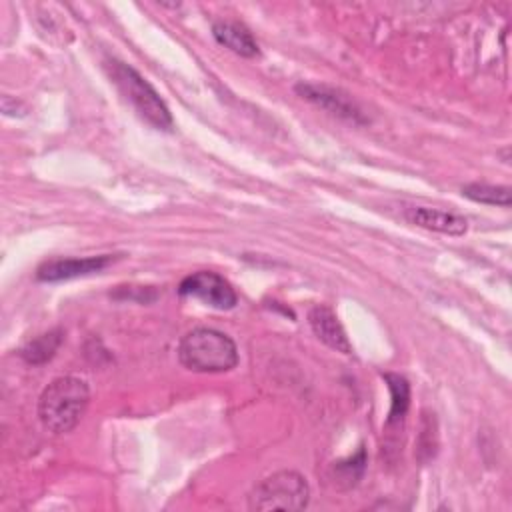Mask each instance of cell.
Wrapping results in <instances>:
<instances>
[{"label":"cell","mask_w":512,"mask_h":512,"mask_svg":"<svg viewBox=\"0 0 512 512\" xmlns=\"http://www.w3.org/2000/svg\"><path fill=\"white\" fill-rule=\"evenodd\" d=\"M90 402V388L78 376L54 378L38 398V418L52 434H66L78 426Z\"/></svg>","instance_id":"obj_1"},{"label":"cell","mask_w":512,"mask_h":512,"mask_svg":"<svg viewBox=\"0 0 512 512\" xmlns=\"http://www.w3.org/2000/svg\"><path fill=\"white\" fill-rule=\"evenodd\" d=\"M178 360L192 372H228L238 364V348L230 336L214 328H194L178 342Z\"/></svg>","instance_id":"obj_2"},{"label":"cell","mask_w":512,"mask_h":512,"mask_svg":"<svg viewBox=\"0 0 512 512\" xmlns=\"http://www.w3.org/2000/svg\"><path fill=\"white\" fill-rule=\"evenodd\" d=\"M110 78L120 88V92L132 102L136 112L154 128L158 130H172L174 120L160 98V94L154 90V86L142 78L132 66L120 62V60H108L106 64Z\"/></svg>","instance_id":"obj_3"},{"label":"cell","mask_w":512,"mask_h":512,"mask_svg":"<svg viewBox=\"0 0 512 512\" xmlns=\"http://www.w3.org/2000/svg\"><path fill=\"white\" fill-rule=\"evenodd\" d=\"M310 502V486L300 472L280 470L260 480L248 494L250 510H302Z\"/></svg>","instance_id":"obj_4"},{"label":"cell","mask_w":512,"mask_h":512,"mask_svg":"<svg viewBox=\"0 0 512 512\" xmlns=\"http://www.w3.org/2000/svg\"><path fill=\"white\" fill-rule=\"evenodd\" d=\"M178 294L198 298L218 310H230L238 302V294L232 284L224 276L210 270H200L186 276L178 286Z\"/></svg>","instance_id":"obj_5"},{"label":"cell","mask_w":512,"mask_h":512,"mask_svg":"<svg viewBox=\"0 0 512 512\" xmlns=\"http://www.w3.org/2000/svg\"><path fill=\"white\" fill-rule=\"evenodd\" d=\"M296 92L306 98L308 102H312L314 106L342 118L348 120L352 124H366L368 120L364 118L362 110L340 90H334L330 86H322V84H310V82H300L296 84Z\"/></svg>","instance_id":"obj_6"},{"label":"cell","mask_w":512,"mask_h":512,"mask_svg":"<svg viewBox=\"0 0 512 512\" xmlns=\"http://www.w3.org/2000/svg\"><path fill=\"white\" fill-rule=\"evenodd\" d=\"M110 262H114V256L100 254V256H86V258H56L40 264L36 270V278L40 282H60L70 280L78 276H88L94 272L104 270Z\"/></svg>","instance_id":"obj_7"},{"label":"cell","mask_w":512,"mask_h":512,"mask_svg":"<svg viewBox=\"0 0 512 512\" xmlns=\"http://www.w3.org/2000/svg\"><path fill=\"white\" fill-rule=\"evenodd\" d=\"M404 216L408 222H412L420 228L434 230V232L448 234V236H462L468 230V222L464 216L446 212V210H438V208L410 206L404 210Z\"/></svg>","instance_id":"obj_8"},{"label":"cell","mask_w":512,"mask_h":512,"mask_svg":"<svg viewBox=\"0 0 512 512\" xmlns=\"http://www.w3.org/2000/svg\"><path fill=\"white\" fill-rule=\"evenodd\" d=\"M310 326L314 330V334L332 350L342 352V354H350L352 352V344L344 332V326L340 324L336 312L330 306L324 304H316L310 314H308Z\"/></svg>","instance_id":"obj_9"},{"label":"cell","mask_w":512,"mask_h":512,"mask_svg":"<svg viewBox=\"0 0 512 512\" xmlns=\"http://www.w3.org/2000/svg\"><path fill=\"white\" fill-rule=\"evenodd\" d=\"M212 34L222 46H226L228 50H232L238 56L254 58L260 54V48H258L256 40L252 38L250 30L238 22H230V20L216 22L212 26Z\"/></svg>","instance_id":"obj_10"},{"label":"cell","mask_w":512,"mask_h":512,"mask_svg":"<svg viewBox=\"0 0 512 512\" xmlns=\"http://www.w3.org/2000/svg\"><path fill=\"white\" fill-rule=\"evenodd\" d=\"M384 380H386L390 396H392L390 412H388V418H386V428H390V426L400 424L404 420L408 408H410V384L404 376L392 374V372H386Z\"/></svg>","instance_id":"obj_11"},{"label":"cell","mask_w":512,"mask_h":512,"mask_svg":"<svg viewBox=\"0 0 512 512\" xmlns=\"http://www.w3.org/2000/svg\"><path fill=\"white\" fill-rule=\"evenodd\" d=\"M62 340H64V332L60 328H54V330L44 332V334L36 336L34 340H30L20 350V356L28 364H44V362H48L56 354V350L60 348Z\"/></svg>","instance_id":"obj_12"},{"label":"cell","mask_w":512,"mask_h":512,"mask_svg":"<svg viewBox=\"0 0 512 512\" xmlns=\"http://www.w3.org/2000/svg\"><path fill=\"white\" fill-rule=\"evenodd\" d=\"M462 196L480 202V204H490V206H504L508 208L512 202V194L508 186H494L486 182H470L462 186Z\"/></svg>","instance_id":"obj_13"},{"label":"cell","mask_w":512,"mask_h":512,"mask_svg":"<svg viewBox=\"0 0 512 512\" xmlns=\"http://www.w3.org/2000/svg\"><path fill=\"white\" fill-rule=\"evenodd\" d=\"M364 464H366V452H364V448H360V450L356 452V456H352V458L346 460V462H338V464L334 466V470L342 472V476H340L338 482L348 480V486H350V484H356L358 478H360L362 472H364Z\"/></svg>","instance_id":"obj_14"}]
</instances>
